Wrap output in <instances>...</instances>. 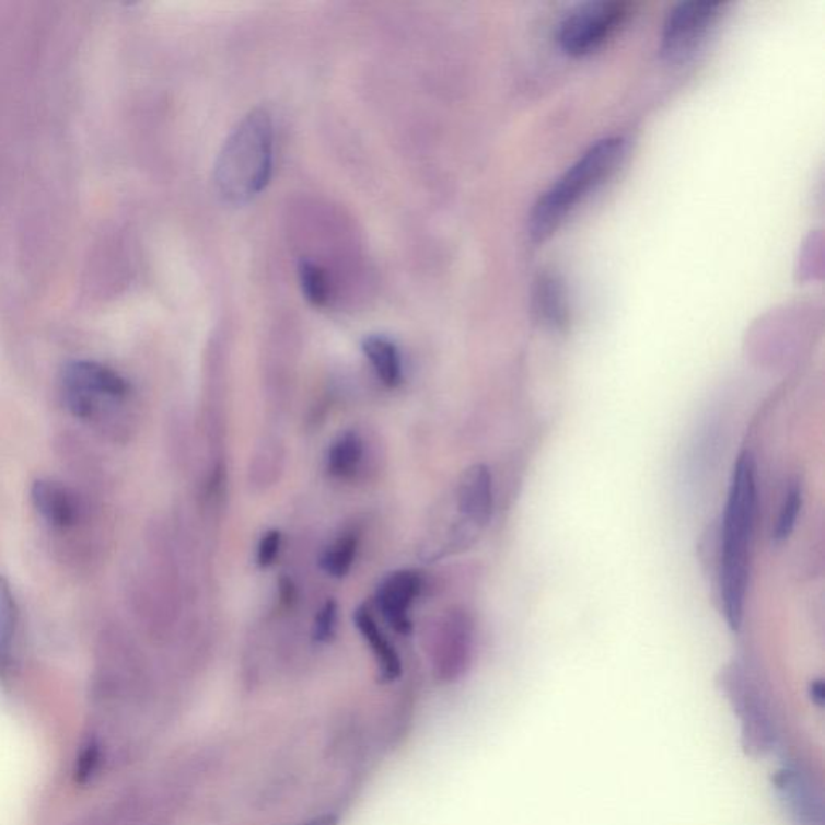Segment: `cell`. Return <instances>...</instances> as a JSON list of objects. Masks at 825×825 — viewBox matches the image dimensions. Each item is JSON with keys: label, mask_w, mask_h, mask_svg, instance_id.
Listing matches in <instances>:
<instances>
[{"label": "cell", "mask_w": 825, "mask_h": 825, "mask_svg": "<svg viewBox=\"0 0 825 825\" xmlns=\"http://www.w3.org/2000/svg\"><path fill=\"white\" fill-rule=\"evenodd\" d=\"M758 514V487L753 456L743 452L734 466L729 486L721 544H719L718 589L722 612L732 630H737L745 612L753 535Z\"/></svg>", "instance_id": "1"}, {"label": "cell", "mask_w": 825, "mask_h": 825, "mask_svg": "<svg viewBox=\"0 0 825 825\" xmlns=\"http://www.w3.org/2000/svg\"><path fill=\"white\" fill-rule=\"evenodd\" d=\"M275 128L265 108L248 112L233 129L214 163L213 179L224 202L241 206L264 193L272 175Z\"/></svg>", "instance_id": "2"}, {"label": "cell", "mask_w": 825, "mask_h": 825, "mask_svg": "<svg viewBox=\"0 0 825 825\" xmlns=\"http://www.w3.org/2000/svg\"><path fill=\"white\" fill-rule=\"evenodd\" d=\"M624 156L626 141L623 138L602 139L585 150L535 206L531 224L535 241L550 237L582 200L615 175Z\"/></svg>", "instance_id": "3"}, {"label": "cell", "mask_w": 825, "mask_h": 825, "mask_svg": "<svg viewBox=\"0 0 825 825\" xmlns=\"http://www.w3.org/2000/svg\"><path fill=\"white\" fill-rule=\"evenodd\" d=\"M129 391L128 381L105 364L73 361L65 368V404L77 418H92L102 400H123Z\"/></svg>", "instance_id": "4"}, {"label": "cell", "mask_w": 825, "mask_h": 825, "mask_svg": "<svg viewBox=\"0 0 825 825\" xmlns=\"http://www.w3.org/2000/svg\"><path fill=\"white\" fill-rule=\"evenodd\" d=\"M624 16V3L595 2L578 7L565 16L558 30L561 49L574 57L595 53L613 36Z\"/></svg>", "instance_id": "5"}, {"label": "cell", "mask_w": 825, "mask_h": 825, "mask_svg": "<svg viewBox=\"0 0 825 825\" xmlns=\"http://www.w3.org/2000/svg\"><path fill=\"white\" fill-rule=\"evenodd\" d=\"M722 3L694 0L681 3L667 15L661 36V50L670 59H682L694 53L709 28L721 15Z\"/></svg>", "instance_id": "6"}, {"label": "cell", "mask_w": 825, "mask_h": 825, "mask_svg": "<svg viewBox=\"0 0 825 825\" xmlns=\"http://www.w3.org/2000/svg\"><path fill=\"white\" fill-rule=\"evenodd\" d=\"M474 623L466 609L453 608L445 613L438 632L435 663L445 681H455L469 666L473 654Z\"/></svg>", "instance_id": "7"}, {"label": "cell", "mask_w": 825, "mask_h": 825, "mask_svg": "<svg viewBox=\"0 0 825 825\" xmlns=\"http://www.w3.org/2000/svg\"><path fill=\"white\" fill-rule=\"evenodd\" d=\"M421 576L416 571H410V569L392 572L381 582L376 593L377 605H380L385 620L397 632H411V620L408 613H410L416 596L421 592Z\"/></svg>", "instance_id": "8"}, {"label": "cell", "mask_w": 825, "mask_h": 825, "mask_svg": "<svg viewBox=\"0 0 825 825\" xmlns=\"http://www.w3.org/2000/svg\"><path fill=\"white\" fill-rule=\"evenodd\" d=\"M456 503L466 523L483 530L493 513L492 474L483 463L469 466L460 477Z\"/></svg>", "instance_id": "9"}, {"label": "cell", "mask_w": 825, "mask_h": 825, "mask_svg": "<svg viewBox=\"0 0 825 825\" xmlns=\"http://www.w3.org/2000/svg\"><path fill=\"white\" fill-rule=\"evenodd\" d=\"M31 500L50 526L67 530L77 523V499L61 484L49 479L36 480L31 487Z\"/></svg>", "instance_id": "10"}, {"label": "cell", "mask_w": 825, "mask_h": 825, "mask_svg": "<svg viewBox=\"0 0 825 825\" xmlns=\"http://www.w3.org/2000/svg\"><path fill=\"white\" fill-rule=\"evenodd\" d=\"M353 620L364 642L373 651V656L376 660L377 667H380L383 681H397L402 676L400 656H398L397 650L388 642L387 637L384 636L383 630L377 626L376 619L373 618L370 609L361 606V608L355 612Z\"/></svg>", "instance_id": "11"}, {"label": "cell", "mask_w": 825, "mask_h": 825, "mask_svg": "<svg viewBox=\"0 0 825 825\" xmlns=\"http://www.w3.org/2000/svg\"><path fill=\"white\" fill-rule=\"evenodd\" d=\"M363 456L364 442L360 432L344 431L327 450V473L337 479H350L360 469Z\"/></svg>", "instance_id": "12"}, {"label": "cell", "mask_w": 825, "mask_h": 825, "mask_svg": "<svg viewBox=\"0 0 825 825\" xmlns=\"http://www.w3.org/2000/svg\"><path fill=\"white\" fill-rule=\"evenodd\" d=\"M363 353L376 371L381 383L387 387H397L404 377L402 357L397 346L385 336H368L363 340Z\"/></svg>", "instance_id": "13"}, {"label": "cell", "mask_w": 825, "mask_h": 825, "mask_svg": "<svg viewBox=\"0 0 825 825\" xmlns=\"http://www.w3.org/2000/svg\"><path fill=\"white\" fill-rule=\"evenodd\" d=\"M780 789L786 790V798L792 806L798 824L803 825H823V806L821 798L814 797L810 786L798 777V774H783Z\"/></svg>", "instance_id": "14"}, {"label": "cell", "mask_w": 825, "mask_h": 825, "mask_svg": "<svg viewBox=\"0 0 825 825\" xmlns=\"http://www.w3.org/2000/svg\"><path fill=\"white\" fill-rule=\"evenodd\" d=\"M284 462V449L278 439H266L262 443L254 456V466L251 468V480L254 486L265 487L272 486L278 479Z\"/></svg>", "instance_id": "15"}, {"label": "cell", "mask_w": 825, "mask_h": 825, "mask_svg": "<svg viewBox=\"0 0 825 825\" xmlns=\"http://www.w3.org/2000/svg\"><path fill=\"white\" fill-rule=\"evenodd\" d=\"M358 550V534L355 531L344 532L323 557L322 566L327 574L333 578L342 579L349 574L352 569L355 557Z\"/></svg>", "instance_id": "16"}, {"label": "cell", "mask_w": 825, "mask_h": 825, "mask_svg": "<svg viewBox=\"0 0 825 825\" xmlns=\"http://www.w3.org/2000/svg\"><path fill=\"white\" fill-rule=\"evenodd\" d=\"M299 282L302 294L312 305L326 306L330 299L329 279L322 266L310 260H302L299 265Z\"/></svg>", "instance_id": "17"}, {"label": "cell", "mask_w": 825, "mask_h": 825, "mask_svg": "<svg viewBox=\"0 0 825 825\" xmlns=\"http://www.w3.org/2000/svg\"><path fill=\"white\" fill-rule=\"evenodd\" d=\"M16 627V603L12 589L5 579L0 578V666L7 663L12 650Z\"/></svg>", "instance_id": "18"}, {"label": "cell", "mask_w": 825, "mask_h": 825, "mask_svg": "<svg viewBox=\"0 0 825 825\" xmlns=\"http://www.w3.org/2000/svg\"><path fill=\"white\" fill-rule=\"evenodd\" d=\"M803 504V490L798 483H792L783 496L780 504L779 518H777L776 527H774V538L777 542L787 541L797 526L798 514Z\"/></svg>", "instance_id": "19"}, {"label": "cell", "mask_w": 825, "mask_h": 825, "mask_svg": "<svg viewBox=\"0 0 825 825\" xmlns=\"http://www.w3.org/2000/svg\"><path fill=\"white\" fill-rule=\"evenodd\" d=\"M337 613H339V606L336 600H327L316 615L315 626H313V639L316 642H329L333 639L336 632Z\"/></svg>", "instance_id": "20"}, {"label": "cell", "mask_w": 825, "mask_h": 825, "mask_svg": "<svg viewBox=\"0 0 825 825\" xmlns=\"http://www.w3.org/2000/svg\"><path fill=\"white\" fill-rule=\"evenodd\" d=\"M98 763H101V746L95 740H91L78 756L77 766H74V780L78 783L89 782L97 770Z\"/></svg>", "instance_id": "21"}, {"label": "cell", "mask_w": 825, "mask_h": 825, "mask_svg": "<svg viewBox=\"0 0 825 825\" xmlns=\"http://www.w3.org/2000/svg\"><path fill=\"white\" fill-rule=\"evenodd\" d=\"M281 542L282 535L279 531L272 530L264 534L257 550V562L260 568H269L276 561L281 550Z\"/></svg>", "instance_id": "22"}, {"label": "cell", "mask_w": 825, "mask_h": 825, "mask_svg": "<svg viewBox=\"0 0 825 825\" xmlns=\"http://www.w3.org/2000/svg\"><path fill=\"white\" fill-rule=\"evenodd\" d=\"M340 820L336 814H319V816L312 817V820L303 821L295 825H339Z\"/></svg>", "instance_id": "23"}, {"label": "cell", "mask_w": 825, "mask_h": 825, "mask_svg": "<svg viewBox=\"0 0 825 825\" xmlns=\"http://www.w3.org/2000/svg\"><path fill=\"white\" fill-rule=\"evenodd\" d=\"M810 694H811V698H813L814 700V704H816L817 707L823 708L825 692H824V682L821 681V678L820 681L811 682Z\"/></svg>", "instance_id": "24"}, {"label": "cell", "mask_w": 825, "mask_h": 825, "mask_svg": "<svg viewBox=\"0 0 825 825\" xmlns=\"http://www.w3.org/2000/svg\"><path fill=\"white\" fill-rule=\"evenodd\" d=\"M295 599V588L289 579L281 581V600L284 603H291Z\"/></svg>", "instance_id": "25"}]
</instances>
